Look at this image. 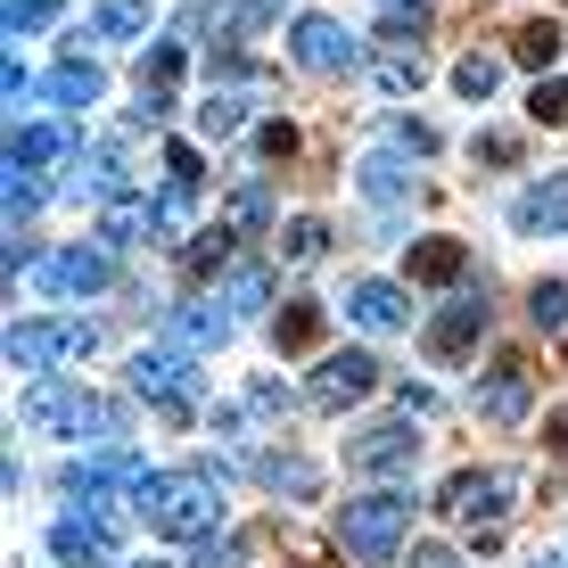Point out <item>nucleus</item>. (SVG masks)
I'll return each mask as SVG.
<instances>
[{
	"label": "nucleus",
	"mask_w": 568,
	"mask_h": 568,
	"mask_svg": "<svg viewBox=\"0 0 568 568\" xmlns=\"http://www.w3.org/2000/svg\"><path fill=\"white\" fill-rule=\"evenodd\" d=\"M240 124H247V100H231V91H206V108H199V132H206V141H231Z\"/></svg>",
	"instance_id": "f704fd0d"
},
{
	"label": "nucleus",
	"mask_w": 568,
	"mask_h": 568,
	"mask_svg": "<svg viewBox=\"0 0 568 568\" xmlns=\"http://www.w3.org/2000/svg\"><path fill=\"white\" fill-rule=\"evenodd\" d=\"M560 42H568V33L552 26V17H527V26L511 33V58H519V67H536V74H544V67L560 58Z\"/></svg>",
	"instance_id": "a878e982"
},
{
	"label": "nucleus",
	"mask_w": 568,
	"mask_h": 568,
	"mask_svg": "<svg viewBox=\"0 0 568 568\" xmlns=\"http://www.w3.org/2000/svg\"><path fill=\"white\" fill-rule=\"evenodd\" d=\"M322 247H329V223H322V214H297V223L281 231V256H288V264H313Z\"/></svg>",
	"instance_id": "72a5a7b5"
},
{
	"label": "nucleus",
	"mask_w": 568,
	"mask_h": 568,
	"mask_svg": "<svg viewBox=\"0 0 568 568\" xmlns=\"http://www.w3.org/2000/svg\"><path fill=\"white\" fill-rule=\"evenodd\" d=\"M478 165H519V132H478Z\"/></svg>",
	"instance_id": "a19ab883"
},
{
	"label": "nucleus",
	"mask_w": 568,
	"mask_h": 568,
	"mask_svg": "<svg viewBox=\"0 0 568 568\" xmlns=\"http://www.w3.org/2000/svg\"><path fill=\"white\" fill-rule=\"evenodd\" d=\"M231 223H240V231H264V223H272V199H264L256 182H247V190H231Z\"/></svg>",
	"instance_id": "e433bc0d"
},
{
	"label": "nucleus",
	"mask_w": 568,
	"mask_h": 568,
	"mask_svg": "<svg viewBox=\"0 0 568 568\" xmlns=\"http://www.w3.org/2000/svg\"><path fill=\"white\" fill-rule=\"evenodd\" d=\"M173 83H182V42H149V58H141V91H149V100H173Z\"/></svg>",
	"instance_id": "c756f323"
},
{
	"label": "nucleus",
	"mask_w": 568,
	"mask_h": 568,
	"mask_svg": "<svg viewBox=\"0 0 568 568\" xmlns=\"http://www.w3.org/2000/svg\"><path fill=\"white\" fill-rule=\"evenodd\" d=\"M413 462H420V413L379 420V428H363V437L346 445V469H363V478H387V469H413Z\"/></svg>",
	"instance_id": "6e6552de"
},
{
	"label": "nucleus",
	"mask_w": 568,
	"mask_h": 568,
	"mask_svg": "<svg viewBox=\"0 0 568 568\" xmlns=\"http://www.w3.org/2000/svg\"><path fill=\"white\" fill-rule=\"evenodd\" d=\"M256 478L272 486V495H288V503H313V495H322V469H313L305 454H264Z\"/></svg>",
	"instance_id": "aec40b11"
},
{
	"label": "nucleus",
	"mask_w": 568,
	"mask_h": 568,
	"mask_svg": "<svg viewBox=\"0 0 568 568\" xmlns=\"http://www.w3.org/2000/svg\"><path fill=\"white\" fill-rule=\"evenodd\" d=\"M231 264V231L214 223V231H190V247H182V281H206V272H223Z\"/></svg>",
	"instance_id": "bb28decb"
},
{
	"label": "nucleus",
	"mask_w": 568,
	"mask_h": 568,
	"mask_svg": "<svg viewBox=\"0 0 568 568\" xmlns=\"http://www.w3.org/2000/svg\"><path fill=\"white\" fill-rule=\"evenodd\" d=\"M149 568H165V560H149Z\"/></svg>",
	"instance_id": "3c124183"
},
{
	"label": "nucleus",
	"mask_w": 568,
	"mask_h": 568,
	"mask_svg": "<svg viewBox=\"0 0 568 568\" xmlns=\"http://www.w3.org/2000/svg\"><path fill=\"white\" fill-rule=\"evenodd\" d=\"M527 115L536 124H568V83H536L527 91Z\"/></svg>",
	"instance_id": "4c0bfd02"
},
{
	"label": "nucleus",
	"mask_w": 568,
	"mask_h": 568,
	"mask_svg": "<svg viewBox=\"0 0 568 568\" xmlns=\"http://www.w3.org/2000/svg\"><path fill=\"white\" fill-rule=\"evenodd\" d=\"M42 26H58V0H9V42L17 33H42Z\"/></svg>",
	"instance_id": "c9c22d12"
},
{
	"label": "nucleus",
	"mask_w": 568,
	"mask_h": 568,
	"mask_svg": "<svg viewBox=\"0 0 568 568\" xmlns=\"http://www.w3.org/2000/svg\"><path fill=\"white\" fill-rule=\"evenodd\" d=\"M527 322H536L544 338H560V329H568V281H536V297H527Z\"/></svg>",
	"instance_id": "473e14b6"
},
{
	"label": "nucleus",
	"mask_w": 568,
	"mask_h": 568,
	"mask_svg": "<svg viewBox=\"0 0 568 568\" xmlns=\"http://www.w3.org/2000/svg\"><path fill=\"white\" fill-rule=\"evenodd\" d=\"M363 74L387 91V100H413V91L428 83V50H371V58H363Z\"/></svg>",
	"instance_id": "f3484780"
},
{
	"label": "nucleus",
	"mask_w": 568,
	"mask_h": 568,
	"mask_svg": "<svg viewBox=\"0 0 568 568\" xmlns=\"http://www.w3.org/2000/svg\"><path fill=\"white\" fill-rule=\"evenodd\" d=\"M288 0H240V33H256V26H272V17H281Z\"/></svg>",
	"instance_id": "c03bdc74"
},
{
	"label": "nucleus",
	"mask_w": 568,
	"mask_h": 568,
	"mask_svg": "<svg viewBox=\"0 0 568 568\" xmlns=\"http://www.w3.org/2000/svg\"><path fill=\"white\" fill-rule=\"evenodd\" d=\"M165 182H190V190L206 182V173H199V149H190V141H173V149H165Z\"/></svg>",
	"instance_id": "ea45409f"
},
{
	"label": "nucleus",
	"mask_w": 568,
	"mask_h": 568,
	"mask_svg": "<svg viewBox=\"0 0 568 568\" xmlns=\"http://www.w3.org/2000/svg\"><path fill=\"white\" fill-rule=\"evenodd\" d=\"M288 50H297V67H305V74H346V67H363V42H346L338 17H297Z\"/></svg>",
	"instance_id": "9b49d317"
},
{
	"label": "nucleus",
	"mask_w": 568,
	"mask_h": 568,
	"mask_svg": "<svg viewBox=\"0 0 568 568\" xmlns=\"http://www.w3.org/2000/svg\"><path fill=\"white\" fill-rule=\"evenodd\" d=\"M511 231H527V240H552V231H568V173H544L536 190H519L511 199Z\"/></svg>",
	"instance_id": "2eb2a0df"
},
{
	"label": "nucleus",
	"mask_w": 568,
	"mask_h": 568,
	"mask_svg": "<svg viewBox=\"0 0 568 568\" xmlns=\"http://www.w3.org/2000/svg\"><path fill=\"white\" fill-rule=\"evenodd\" d=\"M132 503H141L149 536H165V544H214L223 536V486H214V469H156Z\"/></svg>",
	"instance_id": "f257e3e1"
},
{
	"label": "nucleus",
	"mask_w": 568,
	"mask_h": 568,
	"mask_svg": "<svg viewBox=\"0 0 568 568\" xmlns=\"http://www.w3.org/2000/svg\"><path fill=\"white\" fill-rule=\"evenodd\" d=\"M544 445H552V454H568V413H552V420H544Z\"/></svg>",
	"instance_id": "de8ad7c7"
},
{
	"label": "nucleus",
	"mask_w": 568,
	"mask_h": 568,
	"mask_svg": "<svg viewBox=\"0 0 568 568\" xmlns=\"http://www.w3.org/2000/svg\"><path fill=\"white\" fill-rule=\"evenodd\" d=\"M33 272H42V288H58V297H91V288H108V281H115V264L100 256V247H67V256H42Z\"/></svg>",
	"instance_id": "4468645a"
},
{
	"label": "nucleus",
	"mask_w": 568,
	"mask_h": 568,
	"mask_svg": "<svg viewBox=\"0 0 568 568\" xmlns=\"http://www.w3.org/2000/svg\"><path fill=\"white\" fill-rule=\"evenodd\" d=\"M74 141H67V124H26V132H9V165L17 173H42V165H58Z\"/></svg>",
	"instance_id": "412c9836"
},
{
	"label": "nucleus",
	"mask_w": 568,
	"mask_h": 568,
	"mask_svg": "<svg viewBox=\"0 0 568 568\" xmlns=\"http://www.w3.org/2000/svg\"><path fill=\"white\" fill-rule=\"evenodd\" d=\"M26 428L33 437H83V428H124V413L115 404H100L91 387H58V379H33L26 387Z\"/></svg>",
	"instance_id": "7ed1b4c3"
},
{
	"label": "nucleus",
	"mask_w": 568,
	"mask_h": 568,
	"mask_svg": "<svg viewBox=\"0 0 568 568\" xmlns=\"http://www.w3.org/2000/svg\"><path fill=\"white\" fill-rule=\"evenodd\" d=\"M527 404H536V371H527V355H495V371L478 379V420L519 428Z\"/></svg>",
	"instance_id": "9d476101"
},
{
	"label": "nucleus",
	"mask_w": 568,
	"mask_h": 568,
	"mask_svg": "<svg viewBox=\"0 0 568 568\" xmlns=\"http://www.w3.org/2000/svg\"><path fill=\"white\" fill-rule=\"evenodd\" d=\"M404 190H413V173H404V156H363V199L396 206Z\"/></svg>",
	"instance_id": "7c9ffc66"
},
{
	"label": "nucleus",
	"mask_w": 568,
	"mask_h": 568,
	"mask_svg": "<svg viewBox=\"0 0 568 568\" xmlns=\"http://www.w3.org/2000/svg\"><path fill=\"white\" fill-rule=\"evenodd\" d=\"M527 568H560V560H552V552H544V560H527Z\"/></svg>",
	"instance_id": "09e8293b"
},
{
	"label": "nucleus",
	"mask_w": 568,
	"mask_h": 568,
	"mask_svg": "<svg viewBox=\"0 0 568 568\" xmlns=\"http://www.w3.org/2000/svg\"><path fill=\"white\" fill-rule=\"evenodd\" d=\"M190 568H247V544H231V536H223V544H206V552L190 560Z\"/></svg>",
	"instance_id": "37998d69"
},
{
	"label": "nucleus",
	"mask_w": 568,
	"mask_h": 568,
	"mask_svg": "<svg viewBox=\"0 0 568 568\" xmlns=\"http://www.w3.org/2000/svg\"><path fill=\"white\" fill-rule=\"evenodd\" d=\"M511 503H519V469H462V478L437 495V511H454L469 536H478V552H486L495 527L511 519Z\"/></svg>",
	"instance_id": "20e7f679"
},
{
	"label": "nucleus",
	"mask_w": 568,
	"mask_h": 568,
	"mask_svg": "<svg viewBox=\"0 0 568 568\" xmlns=\"http://www.w3.org/2000/svg\"><path fill=\"white\" fill-rule=\"evenodd\" d=\"M413 568H462L454 544H413Z\"/></svg>",
	"instance_id": "a18cd8bd"
},
{
	"label": "nucleus",
	"mask_w": 568,
	"mask_h": 568,
	"mask_svg": "<svg viewBox=\"0 0 568 568\" xmlns=\"http://www.w3.org/2000/svg\"><path fill=\"white\" fill-rule=\"evenodd\" d=\"M256 149L272 156V165H281V156H297V124H281V115H264V124H256Z\"/></svg>",
	"instance_id": "58836bf2"
},
{
	"label": "nucleus",
	"mask_w": 568,
	"mask_h": 568,
	"mask_svg": "<svg viewBox=\"0 0 568 568\" xmlns=\"http://www.w3.org/2000/svg\"><path fill=\"white\" fill-rule=\"evenodd\" d=\"M149 478H156V469L132 454V445H108V454H91V462H74V469H67V495L83 503V511H100L108 495H141Z\"/></svg>",
	"instance_id": "39448f33"
},
{
	"label": "nucleus",
	"mask_w": 568,
	"mask_h": 568,
	"mask_svg": "<svg viewBox=\"0 0 568 568\" xmlns=\"http://www.w3.org/2000/svg\"><path fill=\"white\" fill-rule=\"evenodd\" d=\"M404 272H413L420 288H454L462 272H469V247L445 240V231H437V240H413V247H404Z\"/></svg>",
	"instance_id": "dca6fc26"
},
{
	"label": "nucleus",
	"mask_w": 568,
	"mask_h": 568,
	"mask_svg": "<svg viewBox=\"0 0 568 568\" xmlns=\"http://www.w3.org/2000/svg\"><path fill=\"white\" fill-rule=\"evenodd\" d=\"M420 42H428V9L420 0H404V9L379 17V50H420Z\"/></svg>",
	"instance_id": "c85d7f7f"
},
{
	"label": "nucleus",
	"mask_w": 568,
	"mask_h": 568,
	"mask_svg": "<svg viewBox=\"0 0 568 568\" xmlns=\"http://www.w3.org/2000/svg\"><path fill=\"white\" fill-rule=\"evenodd\" d=\"M100 91H108L100 67H91V58H67V67L42 83V100H58V108H100Z\"/></svg>",
	"instance_id": "b1692460"
},
{
	"label": "nucleus",
	"mask_w": 568,
	"mask_h": 568,
	"mask_svg": "<svg viewBox=\"0 0 568 568\" xmlns=\"http://www.w3.org/2000/svg\"><path fill=\"white\" fill-rule=\"evenodd\" d=\"M50 552H58V568H115V527L100 511H74L50 527Z\"/></svg>",
	"instance_id": "f8f14e48"
},
{
	"label": "nucleus",
	"mask_w": 568,
	"mask_h": 568,
	"mask_svg": "<svg viewBox=\"0 0 568 568\" xmlns=\"http://www.w3.org/2000/svg\"><path fill=\"white\" fill-rule=\"evenodd\" d=\"M322 329H329V305H313V297H288L281 313H272L281 355H313V346H322Z\"/></svg>",
	"instance_id": "a211bd4d"
},
{
	"label": "nucleus",
	"mask_w": 568,
	"mask_h": 568,
	"mask_svg": "<svg viewBox=\"0 0 568 568\" xmlns=\"http://www.w3.org/2000/svg\"><path fill=\"white\" fill-rule=\"evenodd\" d=\"M83 355H91V322H9V371H50Z\"/></svg>",
	"instance_id": "423d86ee"
},
{
	"label": "nucleus",
	"mask_w": 568,
	"mask_h": 568,
	"mask_svg": "<svg viewBox=\"0 0 568 568\" xmlns=\"http://www.w3.org/2000/svg\"><path fill=\"white\" fill-rule=\"evenodd\" d=\"M223 305H231V313H264V305H272V272H264V264H231Z\"/></svg>",
	"instance_id": "cd10ccee"
},
{
	"label": "nucleus",
	"mask_w": 568,
	"mask_h": 568,
	"mask_svg": "<svg viewBox=\"0 0 568 568\" xmlns=\"http://www.w3.org/2000/svg\"><path fill=\"white\" fill-rule=\"evenodd\" d=\"M396 141L413 149V156H428V149H437V132H428V124H396Z\"/></svg>",
	"instance_id": "49530a36"
},
{
	"label": "nucleus",
	"mask_w": 568,
	"mask_h": 568,
	"mask_svg": "<svg viewBox=\"0 0 568 568\" xmlns=\"http://www.w3.org/2000/svg\"><path fill=\"white\" fill-rule=\"evenodd\" d=\"M371 387H379V363L346 346V355H322V371L305 379V404L313 413H346V404H363Z\"/></svg>",
	"instance_id": "1a4fd4ad"
},
{
	"label": "nucleus",
	"mask_w": 568,
	"mask_h": 568,
	"mask_svg": "<svg viewBox=\"0 0 568 568\" xmlns=\"http://www.w3.org/2000/svg\"><path fill=\"white\" fill-rule=\"evenodd\" d=\"M495 83H503V58H486V50H469L462 67H454V91H462L469 108H478V100H495Z\"/></svg>",
	"instance_id": "2f4dec72"
},
{
	"label": "nucleus",
	"mask_w": 568,
	"mask_h": 568,
	"mask_svg": "<svg viewBox=\"0 0 568 568\" xmlns=\"http://www.w3.org/2000/svg\"><path fill=\"white\" fill-rule=\"evenodd\" d=\"M223 338H231L223 297H214V305H173V346H199V355H206V346H223Z\"/></svg>",
	"instance_id": "4be33fe9"
},
{
	"label": "nucleus",
	"mask_w": 568,
	"mask_h": 568,
	"mask_svg": "<svg viewBox=\"0 0 568 568\" xmlns=\"http://www.w3.org/2000/svg\"><path fill=\"white\" fill-rule=\"evenodd\" d=\"M91 33H100V42H141L149 0H100V9H91Z\"/></svg>",
	"instance_id": "393cba45"
},
{
	"label": "nucleus",
	"mask_w": 568,
	"mask_h": 568,
	"mask_svg": "<svg viewBox=\"0 0 568 568\" xmlns=\"http://www.w3.org/2000/svg\"><path fill=\"white\" fill-rule=\"evenodd\" d=\"M346 313H355L363 329H404V322H413V305H404V288H396V281H355Z\"/></svg>",
	"instance_id": "6ab92c4d"
},
{
	"label": "nucleus",
	"mask_w": 568,
	"mask_h": 568,
	"mask_svg": "<svg viewBox=\"0 0 568 568\" xmlns=\"http://www.w3.org/2000/svg\"><path fill=\"white\" fill-rule=\"evenodd\" d=\"M132 387H141V396H149L165 420H190L199 371H190V355H173V346H141V355H132Z\"/></svg>",
	"instance_id": "0eeeda50"
},
{
	"label": "nucleus",
	"mask_w": 568,
	"mask_h": 568,
	"mask_svg": "<svg viewBox=\"0 0 568 568\" xmlns=\"http://www.w3.org/2000/svg\"><path fill=\"white\" fill-rule=\"evenodd\" d=\"M478 338H486V297H454V305L437 313V322H428V338H420V346H428V363H462Z\"/></svg>",
	"instance_id": "ddd939ff"
},
{
	"label": "nucleus",
	"mask_w": 568,
	"mask_h": 568,
	"mask_svg": "<svg viewBox=\"0 0 568 568\" xmlns=\"http://www.w3.org/2000/svg\"><path fill=\"white\" fill-rule=\"evenodd\" d=\"M387 9H404V0H387Z\"/></svg>",
	"instance_id": "8fccbe9b"
},
{
	"label": "nucleus",
	"mask_w": 568,
	"mask_h": 568,
	"mask_svg": "<svg viewBox=\"0 0 568 568\" xmlns=\"http://www.w3.org/2000/svg\"><path fill=\"white\" fill-rule=\"evenodd\" d=\"M33 206H42V182L9 165V223H17V214H33Z\"/></svg>",
	"instance_id": "79ce46f5"
},
{
	"label": "nucleus",
	"mask_w": 568,
	"mask_h": 568,
	"mask_svg": "<svg viewBox=\"0 0 568 568\" xmlns=\"http://www.w3.org/2000/svg\"><path fill=\"white\" fill-rule=\"evenodd\" d=\"M404 536H413V495H396V486L338 503V552H355L363 568H387L404 552Z\"/></svg>",
	"instance_id": "f03ea898"
},
{
	"label": "nucleus",
	"mask_w": 568,
	"mask_h": 568,
	"mask_svg": "<svg viewBox=\"0 0 568 568\" xmlns=\"http://www.w3.org/2000/svg\"><path fill=\"white\" fill-rule=\"evenodd\" d=\"M83 190H91V199H100V206H115V199H132V173H124V149H83Z\"/></svg>",
	"instance_id": "5701e85b"
}]
</instances>
